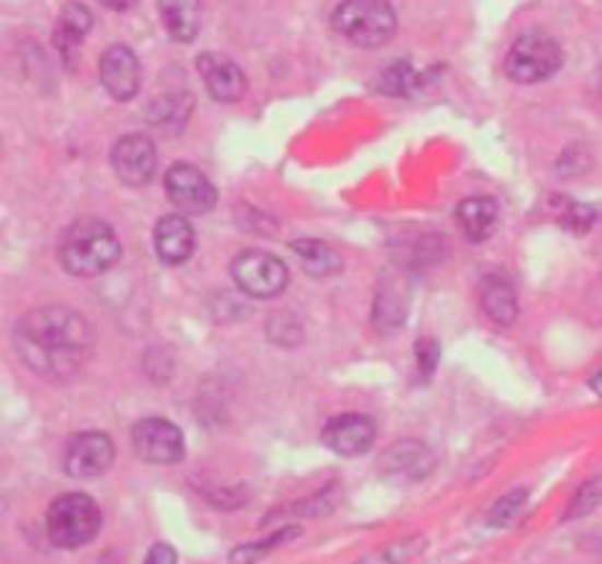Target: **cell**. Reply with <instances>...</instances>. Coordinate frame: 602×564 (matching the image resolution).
<instances>
[{
	"label": "cell",
	"instance_id": "obj_1",
	"mask_svg": "<svg viewBox=\"0 0 602 564\" xmlns=\"http://www.w3.org/2000/svg\"><path fill=\"white\" fill-rule=\"evenodd\" d=\"M21 362L45 379H71L95 353V327L71 306H38L12 329Z\"/></svg>",
	"mask_w": 602,
	"mask_h": 564
},
{
	"label": "cell",
	"instance_id": "obj_2",
	"mask_svg": "<svg viewBox=\"0 0 602 564\" xmlns=\"http://www.w3.org/2000/svg\"><path fill=\"white\" fill-rule=\"evenodd\" d=\"M121 259V242L101 218H80L59 238V262L74 277H101Z\"/></svg>",
	"mask_w": 602,
	"mask_h": 564
},
{
	"label": "cell",
	"instance_id": "obj_3",
	"mask_svg": "<svg viewBox=\"0 0 602 564\" xmlns=\"http://www.w3.org/2000/svg\"><path fill=\"white\" fill-rule=\"evenodd\" d=\"M332 27L358 47H382L394 38L397 12L388 0H341Z\"/></svg>",
	"mask_w": 602,
	"mask_h": 564
},
{
	"label": "cell",
	"instance_id": "obj_4",
	"mask_svg": "<svg viewBox=\"0 0 602 564\" xmlns=\"http://www.w3.org/2000/svg\"><path fill=\"white\" fill-rule=\"evenodd\" d=\"M101 520H104V515H101V506L95 500L83 491H68L50 503L45 527H48V538L54 544L62 550H76L101 532Z\"/></svg>",
	"mask_w": 602,
	"mask_h": 564
},
{
	"label": "cell",
	"instance_id": "obj_5",
	"mask_svg": "<svg viewBox=\"0 0 602 564\" xmlns=\"http://www.w3.org/2000/svg\"><path fill=\"white\" fill-rule=\"evenodd\" d=\"M562 66H565V50L544 33H523L508 47L506 62H503L508 80L523 85L544 83L555 71H562Z\"/></svg>",
	"mask_w": 602,
	"mask_h": 564
},
{
	"label": "cell",
	"instance_id": "obj_6",
	"mask_svg": "<svg viewBox=\"0 0 602 564\" xmlns=\"http://www.w3.org/2000/svg\"><path fill=\"white\" fill-rule=\"evenodd\" d=\"M229 273L238 289L256 301H271L288 289V265L264 250H241L229 262Z\"/></svg>",
	"mask_w": 602,
	"mask_h": 564
},
{
	"label": "cell",
	"instance_id": "obj_7",
	"mask_svg": "<svg viewBox=\"0 0 602 564\" xmlns=\"http://www.w3.org/2000/svg\"><path fill=\"white\" fill-rule=\"evenodd\" d=\"M165 191H168L170 203L186 215H206L217 207V188L209 183L203 171L189 162L170 165L165 174Z\"/></svg>",
	"mask_w": 602,
	"mask_h": 564
},
{
	"label": "cell",
	"instance_id": "obj_8",
	"mask_svg": "<svg viewBox=\"0 0 602 564\" xmlns=\"http://www.w3.org/2000/svg\"><path fill=\"white\" fill-rule=\"evenodd\" d=\"M130 438L135 456H142L151 465H177L186 456V438L177 423L165 418H142L132 426Z\"/></svg>",
	"mask_w": 602,
	"mask_h": 564
},
{
	"label": "cell",
	"instance_id": "obj_9",
	"mask_svg": "<svg viewBox=\"0 0 602 564\" xmlns=\"http://www.w3.org/2000/svg\"><path fill=\"white\" fill-rule=\"evenodd\" d=\"M115 444L106 433H80L66 447V473L74 480H95L113 468Z\"/></svg>",
	"mask_w": 602,
	"mask_h": 564
},
{
	"label": "cell",
	"instance_id": "obj_10",
	"mask_svg": "<svg viewBox=\"0 0 602 564\" xmlns=\"http://www.w3.org/2000/svg\"><path fill=\"white\" fill-rule=\"evenodd\" d=\"M113 168L115 177L121 179L123 186H147L153 174H156V148H153V141L147 136H139V132H130V136L115 141Z\"/></svg>",
	"mask_w": 602,
	"mask_h": 564
},
{
	"label": "cell",
	"instance_id": "obj_11",
	"mask_svg": "<svg viewBox=\"0 0 602 564\" xmlns=\"http://www.w3.org/2000/svg\"><path fill=\"white\" fill-rule=\"evenodd\" d=\"M320 438L339 456H365L377 442V423L367 414H335L323 426Z\"/></svg>",
	"mask_w": 602,
	"mask_h": 564
},
{
	"label": "cell",
	"instance_id": "obj_12",
	"mask_svg": "<svg viewBox=\"0 0 602 564\" xmlns=\"http://www.w3.org/2000/svg\"><path fill=\"white\" fill-rule=\"evenodd\" d=\"M101 83L115 101H132L142 89V66L127 45L106 47L101 57Z\"/></svg>",
	"mask_w": 602,
	"mask_h": 564
},
{
	"label": "cell",
	"instance_id": "obj_13",
	"mask_svg": "<svg viewBox=\"0 0 602 564\" xmlns=\"http://www.w3.org/2000/svg\"><path fill=\"white\" fill-rule=\"evenodd\" d=\"M198 71L217 104H236L247 92L245 71L224 54H200Z\"/></svg>",
	"mask_w": 602,
	"mask_h": 564
},
{
	"label": "cell",
	"instance_id": "obj_14",
	"mask_svg": "<svg viewBox=\"0 0 602 564\" xmlns=\"http://www.w3.org/2000/svg\"><path fill=\"white\" fill-rule=\"evenodd\" d=\"M435 468L433 450L421 442H400L394 447H388L379 459V470L386 473L388 480L397 482H414L424 480L426 473Z\"/></svg>",
	"mask_w": 602,
	"mask_h": 564
},
{
	"label": "cell",
	"instance_id": "obj_15",
	"mask_svg": "<svg viewBox=\"0 0 602 564\" xmlns=\"http://www.w3.org/2000/svg\"><path fill=\"white\" fill-rule=\"evenodd\" d=\"M153 247L165 265L189 262L194 254V226L186 215H165L156 221L153 230Z\"/></svg>",
	"mask_w": 602,
	"mask_h": 564
},
{
	"label": "cell",
	"instance_id": "obj_16",
	"mask_svg": "<svg viewBox=\"0 0 602 564\" xmlns=\"http://www.w3.org/2000/svg\"><path fill=\"white\" fill-rule=\"evenodd\" d=\"M482 312L499 327H511L518 320V289L506 273H488L480 282Z\"/></svg>",
	"mask_w": 602,
	"mask_h": 564
},
{
	"label": "cell",
	"instance_id": "obj_17",
	"mask_svg": "<svg viewBox=\"0 0 602 564\" xmlns=\"http://www.w3.org/2000/svg\"><path fill=\"white\" fill-rule=\"evenodd\" d=\"M92 27H95V19H92V12L85 10L83 3L71 0V3L62 7L57 21V33H54V42H57L59 54L66 57V62L74 66V54L80 50V45H83V38L92 33Z\"/></svg>",
	"mask_w": 602,
	"mask_h": 564
},
{
	"label": "cell",
	"instance_id": "obj_18",
	"mask_svg": "<svg viewBox=\"0 0 602 564\" xmlns=\"http://www.w3.org/2000/svg\"><path fill=\"white\" fill-rule=\"evenodd\" d=\"M191 109H194V97H191V92H165L147 106L144 118H147V124H151L153 130L174 136V132L186 130V124H189L191 118Z\"/></svg>",
	"mask_w": 602,
	"mask_h": 564
},
{
	"label": "cell",
	"instance_id": "obj_19",
	"mask_svg": "<svg viewBox=\"0 0 602 564\" xmlns=\"http://www.w3.org/2000/svg\"><path fill=\"white\" fill-rule=\"evenodd\" d=\"M456 221H459V230L471 242H485L494 230H497L499 209L491 198H468L461 200L459 209H456Z\"/></svg>",
	"mask_w": 602,
	"mask_h": 564
},
{
	"label": "cell",
	"instance_id": "obj_20",
	"mask_svg": "<svg viewBox=\"0 0 602 564\" xmlns=\"http://www.w3.org/2000/svg\"><path fill=\"white\" fill-rule=\"evenodd\" d=\"M160 19L174 42L189 45L200 33V0H160Z\"/></svg>",
	"mask_w": 602,
	"mask_h": 564
},
{
	"label": "cell",
	"instance_id": "obj_21",
	"mask_svg": "<svg viewBox=\"0 0 602 564\" xmlns=\"http://www.w3.org/2000/svg\"><path fill=\"white\" fill-rule=\"evenodd\" d=\"M292 250L300 256L303 271L311 273V277H335L341 271V256L327 242L297 238V242H292Z\"/></svg>",
	"mask_w": 602,
	"mask_h": 564
},
{
	"label": "cell",
	"instance_id": "obj_22",
	"mask_svg": "<svg viewBox=\"0 0 602 564\" xmlns=\"http://www.w3.org/2000/svg\"><path fill=\"white\" fill-rule=\"evenodd\" d=\"M300 536H303L300 527L276 529L273 536L262 538V541H250V544L236 547V550L229 553V562H233V564H259L264 555H271L276 547L288 544V541H294V538H300Z\"/></svg>",
	"mask_w": 602,
	"mask_h": 564
},
{
	"label": "cell",
	"instance_id": "obj_23",
	"mask_svg": "<svg viewBox=\"0 0 602 564\" xmlns=\"http://www.w3.org/2000/svg\"><path fill=\"white\" fill-rule=\"evenodd\" d=\"M424 85V77L417 74L409 62H394L388 66L377 80V89L382 94H391V97H409L412 92H417Z\"/></svg>",
	"mask_w": 602,
	"mask_h": 564
},
{
	"label": "cell",
	"instance_id": "obj_24",
	"mask_svg": "<svg viewBox=\"0 0 602 564\" xmlns=\"http://www.w3.org/2000/svg\"><path fill=\"white\" fill-rule=\"evenodd\" d=\"M405 289L403 285H382L379 289V297H377V306H374V318H377V324L382 329H394L403 324L405 318Z\"/></svg>",
	"mask_w": 602,
	"mask_h": 564
},
{
	"label": "cell",
	"instance_id": "obj_25",
	"mask_svg": "<svg viewBox=\"0 0 602 564\" xmlns=\"http://www.w3.org/2000/svg\"><path fill=\"white\" fill-rule=\"evenodd\" d=\"M426 550V538L424 536H414V538H403V541H391L377 553L365 555V559H358V564H405L412 562L414 555H421Z\"/></svg>",
	"mask_w": 602,
	"mask_h": 564
},
{
	"label": "cell",
	"instance_id": "obj_26",
	"mask_svg": "<svg viewBox=\"0 0 602 564\" xmlns=\"http://www.w3.org/2000/svg\"><path fill=\"white\" fill-rule=\"evenodd\" d=\"M529 500V491L527 489H515V491H506L503 497L494 503V506L488 508V515H485V524L488 527H511L515 520L520 517V512H523V506H527Z\"/></svg>",
	"mask_w": 602,
	"mask_h": 564
},
{
	"label": "cell",
	"instance_id": "obj_27",
	"mask_svg": "<svg viewBox=\"0 0 602 564\" xmlns=\"http://www.w3.org/2000/svg\"><path fill=\"white\" fill-rule=\"evenodd\" d=\"M597 207H588V203H579V200L562 198V209H558V221L562 226H567L570 233H588L593 224H597Z\"/></svg>",
	"mask_w": 602,
	"mask_h": 564
},
{
	"label": "cell",
	"instance_id": "obj_28",
	"mask_svg": "<svg viewBox=\"0 0 602 564\" xmlns=\"http://www.w3.org/2000/svg\"><path fill=\"white\" fill-rule=\"evenodd\" d=\"M597 506H602V477H593L585 485H579V491L570 500V506H567L565 517L567 520H579V517L591 515Z\"/></svg>",
	"mask_w": 602,
	"mask_h": 564
},
{
	"label": "cell",
	"instance_id": "obj_29",
	"mask_svg": "<svg viewBox=\"0 0 602 564\" xmlns=\"http://www.w3.org/2000/svg\"><path fill=\"white\" fill-rule=\"evenodd\" d=\"M414 353H417V367H421V376L435 374V367H438V359H441V348H438V341L435 339H421L414 344Z\"/></svg>",
	"mask_w": 602,
	"mask_h": 564
},
{
	"label": "cell",
	"instance_id": "obj_30",
	"mask_svg": "<svg viewBox=\"0 0 602 564\" xmlns=\"http://www.w3.org/2000/svg\"><path fill=\"white\" fill-rule=\"evenodd\" d=\"M144 564H177V550L170 544H153Z\"/></svg>",
	"mask_w": 602,
	"mask_h": 564
},
{
	"label": "cell",
	"instance_id": "obj_31",
	"mask_svg": "<svg viewBox=\"0 0 602 564\" xmlns=\"http://www.w3.org/2000/svg\"><path fill=\"white\" fill-rule=\"evenodd\" d=\"M106 10H115V12H127L135 7V0H101Z\"/></svg>",
	"mask_w": 602,
	"mask_h": 564
},
{
	"label": "cell",
	"instance_id": "obj_32",
	"mask_svg": "<svg viewBox=\"0 0 602 564\" xmlns=\"http://www.w3.org/2000/svg\"><path fill=\"white\" fill-rule=\"evenodd\" d=\"M591 388H593V391H597V395L602 397V367H600V371H597V374L591 376Z\"/></svg>",
	"mask_w": 602,
	"mask_h": 564
}]
</instances>
